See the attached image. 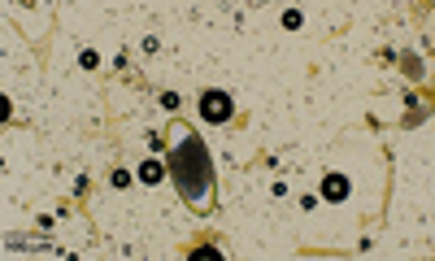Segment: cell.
Here are the masks:
<instances>
[{"mask_svg":"<svg viewBox=\"0 0 435 261\" xmlns=\"http://www.w3.org/2000/svg\"><path fill=\"white\" fill-rule=\"evenodd\" d=\"M201 113H205V122H227V118H231V96H222V92H205Z\"/></svg>","mask_w":435,"mask_h":261,"instance_id":"1","label":"cell"},{"mask_svg":"<svg viewBox=\"0 0 435 261\" xmlns=\"http://www.w3.org/2000/svg\"><path fill=\"white\" fill-rule=\"evenodd\" d=\"M322 196H327V201H344L348 196V178L344 174H327L322 178Z\"/></svg>","mask_w":435,"mask_h":261,"instance_id":"2","label":"cell"},{"mask_svg":"<svg viewBox=\"0 0 435 261\" xmlns=\"http://www.w3.org/2000/svg\"><path fill=\"white\" fill-rule=\"evenodd\" d=\"M139 183H161V166L157 161H144L139 166Z\"/></svg>","mask_w":435,"mask_h":261,"instance_id":"3","label":"cell"}]
</instances>
